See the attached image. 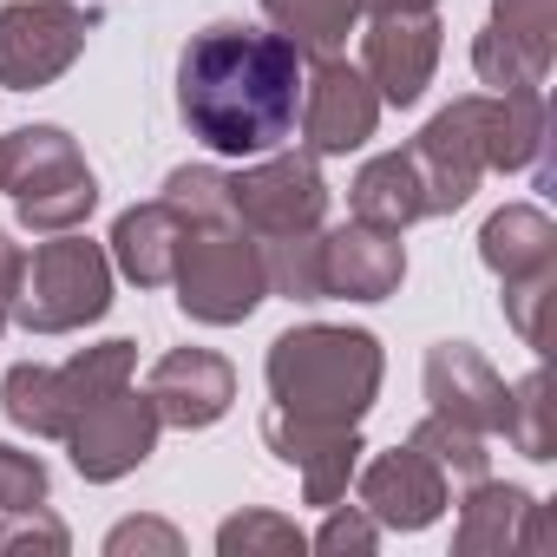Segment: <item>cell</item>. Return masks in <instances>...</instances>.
Listing matches in <instances>:
<instances>
[{"label":"cell","instance_id":"29","mask_svg":"<svg viewBox=\"0 0 557 557\" xmlns=\"http://www.w3.org/2000/svg\"><path fill=\"white\" fill-rule=\"evenodd\" d=\"M132 368H138V348H132V342H99V348H79L73 361H60V381H66L73 413H79V407H92L99 394L125 387V381H132Z\"/></svg>","mask_w":557,"mask_h":557},{"label":"cell","instance_id":"14","mask_svg":"<svg viewBox=\"0 0 557 557\" xmlns=\"http://www.w3.org/2000/svg\"><path fill=\"white\" fill-rule=\"evenodd\" d=\"M355 498L381 531H426L446 518L453 505V479L407 440L394 453H374L368 466H355Z\"/></svg>","mask_w":557,"mask_h":557},{"label":"cell","instance_id":"6","mask_svg":"<svg viewBox=\"0 0 557 557\" xmlns=\"http://www.w3.org/2000/svg\"><path fill=\"white\" fill-rule=\"evenodd\" d=\"M230 210H236V223H243L256 243L296 236V230H322V223H329L322 158H309V151H262V158H243V171H230Z\"/></svg>","mask_w":557,"mask_h":557},{"label":"cell","instance_id":"30","mask_svg":"<svg viewBox=\"0 0 557 557\" xmlns=\"http://www.w3.org/2000/svg\"><path fill=\"white\" fill-rule=\"evenodd\" d=\"M446 479H485V466H492V453H485V433H472V426H459V420H440V413H426L413 433H407Z\"/></svg>","mask_w":557,"mask_h":557},{"label":"cell","instance_id":"36","mask_svg":"<svg viewBox=\"0 0 557 557\" xmlns=\"http://www.w3.org/2000/svg\"><path fill=\"white\" fill-rule=\"evenodd\" d=\"M132 550H158V557H177L184 550V531L164 524V518H125L106 531V557H132Z\"/></svg>","mask_w":557,"mask_h":557},{"label":"cell","instance_id":"16","mask_svg":"<svg viewBox=\"0 0 557 557\" xmlns=\"http://www.w3.org/2000/svg\"><path fill=\"white\" fill-rule=\"evenodd\" d=\"M407 283V243L400 230H374L348 216L342 230H322V289L329 302H387Z\"/></svg>","mask_w":557,"mask_h":557},{"label":"cell","instance_id":"37","mask_svg":"<svg viewBox=\"0 0 557 557\" xmlns=\"http://www.w3.org/2000/svg\"><path fill=\"white\" fill-rule=\"evenodd\" d=\"M21 269H27V249H21L8 230H0V296H8V302L21 296Z\"/></svg>","mask_w":557,"mask_h":557},{"label":"cell","instance_id":"15","mask_svg":"<svg viewBox=\"0 0 557 557\" xmlns=\"http://www.w3.org/2000/svg\"><path fill=\"white\" fill-rule=\"evenodd\" d=\"M145 394H151V407H158L164 426L203 433V426H216L236 407V368L216 348H171V355L151 361Z\"/></svg>","mask_w":557,"mask_h":557},{"label":"cell","instance_id":"12","mask_svg":"<svg viewBox=\"0 0 557 557\" xmlns=\"http://www.w3.org/2000/svg\"><path fill=\"white\" fill-rule=\"evenodd\" d=\"M262 440H269V453L283 459V466H296V479H302V498L315 505V511H329L335 498H348V485H355V466H361V426H348V420H315V413H283V407H269L262 413Z\"/></svg>","mask_w":557,"mask_h":557},{"label":"cell","instance_id":"18","mask_svg":"<svg viewBox=\"0 0 557 557\" xmlns=\"http://www.w3.org/2000/svg\"><path fill=\"white\" fill-rule=\"evenodd\" d=\"M177 243H184V216H177L164 197H151V203L119 210V223H112V236H106V256H112V269L125 275V283H138V289H171Z\"/></svg>","mask_w":557,"mask_h":557},{"label":"cell","instance_id":"3","mask_svg":"<svg viewBox=\"0 0 557 557\" xmlns=\"http://www.w3.org/2000/svg\"><path fill=\"white\" fill-rule=\"evenodd\" d=\"M0 190L14 197L34 236L79 230L99 210V177L66 125H21L0 138Z\"/></svg>","mask_w":557,"mask_h":557},{"label":"cell","instance_id":"31","mask_svg":"<svg viewBox=\"0 0 557 557\" xmlns=\"http://www.w3.org/2000/svg\"><path fill=\"white\" fill-rule=\"evenodd\" d=\"M505 40H518L531 60L557 66V0H492V21Z\"/></svg>","mask_w":557,"mask_h":557},{"label":"cell","instance_id":"27","mask_svg":"<svg viewBox=\"0 0 557 557\" xmlns=\"http://www.w3.org/2000/svg\"><path fill=\"white\" fill-rule=\"evenodd\" d=\"M472 73H479V86H492V92H544V79H550V66L544 60H531L518 40H505L498 27H479V40H472Z\"/></svg>","mask_w":557,"mask_h":557},{"label":"cell","instance_id":"32","mask_svg":"<svg viewBox=\"0 0 557 557\" xmlns=\"http://www.w3.org/2000/svg\"><path fill=\"white\" fill-rule=\"evenodd\" d=\"M550 296H557V262L505 283V322H511V335L524 348H544V309H550Z\"/></svg>","mask_w":557,"mask_h":557},{"label":"cell","instance_id":"34","mask_svg":"<svg viewBox=\"0 0 557 557\" xmlns=\"http://www.w3.org/2000/svg\"><path fill=\"white\" fill-rule=\"evenodd\" d=\"M309 550H329V557H374V550H381V524H374L361 505L335 498L329 518H322V531L309 537Z\"/></svg>","mask_w":557,"mask_h":557},{"label":"cell","instance_id":"11","mask_svg":"<svg viewBox=\"0 0 557 557\" xmlns=\"http://www.w3.org/2000/svg\"><path fill=\"white\" fill-rule=\"evenodd\" d=\"M361 34V73L368 86L381 92V106H420L433 73H440V53H446V27H440V8H407V14H368Z\"/></svg>","mask_w":557,"mask_h":557},{"label":"cell","instance_id":"7","mask_svg":"<svg viewBox=\"0 0 557 557\" xmlns=\"http://www.w3.org/2000/svg\"><path fill=\"white\" fill-rule=\"evenodd\" d=\"M92 14L73 0H8L0 8V86L8 92H40L60 73L79 66L92 40Z\"/></svg>","mask_w":557,"mask_h":557},{"label":"cell","instance_id":"9","mask_svg":"<svg viewBox=\"0 0 557 557\" xmlns=\"http://www.w3.org/2000/svg\"><path fill=\"white\" fill-rule=\"evenodd\" d=\"M381 92L368 86L361 66H348L342 53H322L302 66V112H296V132H302V151L309 158H348L361 151L374 132H381Z\"/></svg>","mask_w":557,"mask_h":557},{"label":"cell","instance_id":"21","mask_svg":"<svg viewBox=\"0 0 557 557\" xmlns=\"http://www.w3.org/2000/svg\"><path fill=\"white\" fill-rule=\"evenodd\" d=\"M550 151V119H544V92H492L485 106V164L492 171H531Z\"/></svg>","mask_w":557,"mask_h":557},{"label":"cell","instance_id":"23","mask_svg":"<svg viewBox=\"0 0 557 557\" xmlns=\"http://www.w3.org/2000/svg\"><path fill=\"white\" fill-rule=\"evenodd\" d=\"M262 21L309 60H322V53H342L348 34L361 27V0H262Z\"/></svg>","mask_w":557,"mask_h":557},{"label":"cell","instance_id":"5","mask_svg":"<svg viewBox=\"0 0 557 557\" xmlns=\"http://www.w3.org/2000/svg\"><path fill=\"white\" fill-rule=\"evenodd\" d=\"M112 283H119V269H112L106 243H92L79 230H53L21 269L14 322L27 335H79L112 309Z\"/></svg>","mask_w":557,"mask_h":557},{"label":"cell","instance_id":"28","mask_svg":"<svg viewBox=\"0 0 557 557\" xmlns=\"http://www.w3.org/2000/svg\"><path fill=\"white\" fill-rule=\"evenodd\" d=\"M158 197L184 216V230L190 223H236V210H230V171H216V164H177Z\"/></svg>","mask_w":557,"mask_h":557},{"label":"cell","instance_id":"10","mask_svg":"<svg viewBox=\"0 0 557 557\" xmlns=\"http://www.w3.org/2000/svg\"><path fill=\"white\" fill-rule=\"evenodd\" d=\"M485 106H492V92H466L446 112H433L420 125V138L407 145L413 164H420V184H426V216L466 210L472 190H479V177L492 171L485 164Z\"/></svg>","mask_w":557,"mask_h":557},{"label":"cell","instance_id":"26","mask_svg":"<svg viewBox=\"0 0 557 557\" xmlns=\"http://www.w3.org/2000/svg\"><path fill=\"white\" fill-rule=\"evenodd\" d=\"M524 459H557V426H550V374L531 368L518 387H505V426H498Z\"/></svg>","mask_w":557,"mask_h":557},{"label":"cell","instance_id":"39","mask_svg":"<svg viewBox=\"0 0 557 557\" xmlns=\"http://www.w3.org/2000/svg\"><path fill=\"white\" fill-rule=\"evenodd\" d=\"M8 322H14V302H8V296H0V335H8Z\"/></svg>","mask_w":557,"mask_h":557},{"label":"cell","instance_id":"8","mask_svg":"<svg viewBox=\"0 0 557 557\" xmlns=\"http://www.w3.org/2000/svg\"><path fill=\"white\" fill-rule=\"evenodd\" d=\"M158 433H164V420H158L151 394L125 381V387L99 394L92 407H79L60 446L73 453V472L86 485H119L125 472H138L158 453Z\"/></svg>","mask_w":557,"mask_h":557},{"label":"cell","instance_id":"25","mask_svg":"<svg viewBox=\"0 0 557 557\" xmlns=\"http://www.w3.org/2000/svg\"><path fill=\"white\" fill-rule=\"evenodd\" d=\"M216 550L223 557H302L309 531L296 518H283V511H269V505H249V511L216 524Z\"/></svg>","mask_w":557,"mask_h":557},{"label":"cell","instance_id":"24","mask_svg":"<svg viewBox=\"0 0 557 557\" xmlns=\"http://www.w3.org/2000/svg\"><path fill=\"white\" fill-rule=\"evenodd\" d=\"M262 269H269V296H283V302H329V289H322V230L269 236L262 243Z\"/></svg>","mask_w":557,"mask_h":557},{"label":"cell","instance_id":"22","mask_svg":"<svg viewBox=\"0 0 557 557\" xmlns=\"http://www.w3.org/2000/svg\"><path fill=\"white\" fill-rule=\"evenodd\" d=\"M0 413H8L21 433H34V440H66V426H73V400H66L60 368H47V361H21V368H8V381H0Z\"/></svg>","mask_w":557,"mask_h":557},{"label":"cell","instance_id":"35","mask_svg":"<svg viewBox=\"0 0 557 557\" xmlns=\"http://www.w3.org/2000/svg\"><path fill=\"white\" fill-rule=\"evenodd\" d=\"M47 459L40 453H21L0 440V511H21V505H47Z\"/></svg>","mask_w":557,"mask_h":557},{"label":"cell","instance_id":"19","mask_svg":"<svg viewBox=\"0 0 557 557\" xmlns=\"http://www.w3.org/2000/svg\"><path fill=\"white\" fill-rule=\"evenodd\" d=\"M348 210L374 230H407L426 216V184H420V164L413 151H381L355 171L348 184Z\"/></svg>","mask_w":557,"mask_h":557},{"label":"cell","instance_id":"33","mask_svg":"<svg viewBox=\"0 0 557 557\" xmlns=\"http://www.w3.org/2000/svg\"><path fill=\"white\" fill-rule=\"evenodd\" d=\"M8 550H40V557H66L73 537L47 505H21V511H0V557Z\"/></svg>","mask_w":557,"mask_h":557},{"label":"cell","instance_id":"17","mask_svg":"<svg viewBox=\"0 0 557 557\" xmlns=\"http://www.w3.org/2000/svg\"><path fill=\"white\" fill-rule=\"evenodd\" d=\"M420 381H426V400H433L440 420H459V426H472V433H485V440L505 426V381H498V368H492L472 342H440V348H426Z\"/></svg>","mask_w":557,"mask_h":557},{"label":"cell","instance_id":"38","mask_svg":"<svg viewBox=\"0 0 557 557\" xmlns=\"http://www.w3.org/2000/svg\"><path fill=\"white\" fill-rule=\"evenodd\" d=\"M407 8H440V0H361V21L368 14H407Z\"/></svg>","mask_w":557,"mask_h":557},{"label":"cell","instance_id":"20","mask_svg":"<svg viewBox=\"0 0 557 557\" xmlns=\"http://www.w3.org/2000/svg\"><path fill=\"white\" fill-rule=\"evenodd\" d=\"M479 262L511 283V275H531V269H550L557 262V223L537 210V203H505L485 216L479 230Z\"/></svg>","mask_w":557,"mask_h":557},{"label":"cell","instance_id":"2","mask_svg":"<svg viewBox=\"0 0 557 557\" xmlns=\"http://www.w3.org/2000/svg\"><path fill=\"white\" fill-rule=\"evenodd\" d=\"M269 400L283 413H315V420H348L361 426L368 407L381 400L387 355L368 329H335V322H302L269 342L262 361Z\"/></svg>","mask_w":557,"mask_h":557},{"label":"cell","instance_id":"13","mask_svg":"<svg viewBox=\"0 0 557 557\" xmlns=\"http://www.w3.org/2000/svg\"><path fill=\"white\" fill-rule=\"evenodd\" d=\"M550 544H557L550 505H537L524 485H505V479H472L466 485L459 524H453L459 557H544Z\"/></svg>","mask_w":557,"mask_h":557},{"label":"cell","instance_id":"4","mask_svg":"<svg viewBox=\"0 0 557 557\" xmlns=\"http://www.w3.org/2000/svg\"><path fill=\"white\" fill-rule=\"evenodd\" d=\"M177 309L203 329H236L269 302V269L262 243L243 223H190L171 262Z\"/></svg>","mask_w":557,"mask_h":557},{"label":"cell","instance_id":"1","mask_svg":"<svg viewBox=\"0 0 557 557\" xmlns=\"http://www.w3.org/2000/svg\"><path fill=\"white\" fill-rule=\"evenodd\" d=\"M309 53L275 27L216 21L177 53V119L216 158H262L296 138Z\"/></svg>","mask_w":557,"mask_h":557}]
</instances>
